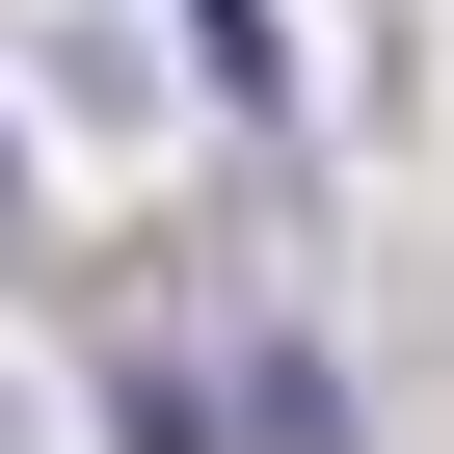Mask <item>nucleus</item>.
<instances>
[{"label": "nucleus", "mask_w": 454, "mask_h": 454, "mask_svg": "<svg viewBox=\"0 0 454 454\" xmlns=\"http://www.w3.org/2000/svg\"><path fill=\"white\" fill-rule=\"evenodd\" d=\"M187 81L214 107H294V27H268V0H187Z\"/></svg>", "instance_id": "nucleus-1"}, {"label": "nucleus", "mask_w": 454, "mask_h": 454, "mask_svg": "<svg viewBox=\"0 0 454 454\" xmlns=\"http://www.w3.org/2000/svg\"><path fill=\"white\" fill-rule=\"evenodd\" d=\"M107 427H134V454H214V374H160V348H134V374H107Z\"/></svg>", "instance_id": "nucleus-2"}, {"label": "nucleus", "mask_w": 454, "mask_h": 454, "mask_svg": "<svg viewBox=\"0 0 454 454\" xmlns=\"http://www.w3.org/2000/svg\"><path fill=\"white\" fill-rule=\"evenodd\" d=\"M0 214H27V134H0Z\"/></svg>", "instance_id": "nucleus-3"}]
</instances>
